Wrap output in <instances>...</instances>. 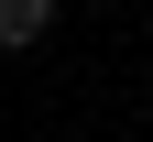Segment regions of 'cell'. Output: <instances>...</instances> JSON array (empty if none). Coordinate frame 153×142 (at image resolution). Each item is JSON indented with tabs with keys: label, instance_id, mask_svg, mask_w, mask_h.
<instances>
[{
	"label": "cell",
	"instance_id": "1",
	"mask_svg": "<svg viewBox=\"0 0 153 142\" xmlns=\"http://www.w3.org/2000/svg\"><path fill=\"white\" fill-rule=\"evenodd\" d=\"M44 22H55V0H0V44H44Z\"/></svg>",
	"mask_w": 153,
	"mask_h": 142
}]
</instances>
